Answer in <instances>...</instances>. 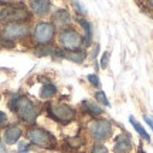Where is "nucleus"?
Masks as SVG:
<instances>
[{
    "label": "nucleus",
    "instance_id": "obj_1",
    "mask_svg": "<svg viewBox=\"0 0 153 153\" xmlns=\"http://www.w3.org/2000/svg\"><path fill=\"white\" fill-rule=\"evenodd\" d=\"M9 108L11 112L17 115V118L22 120L23 123L33 126L38 118V108L33 101L27 97H13L9 101Z\"/></svg>",
    "mask_w": 153,
    "mask_h": 153
},
{
    "label": "nucleus",
    "instance_id": "obj_2",
    "mask_svg": "<svg viewBox=\"0 0 153 153\" xmlns=\"http://www.w3.org/2000/svg\"><path fill=\"white\" fill-rule=\"evenodd\" d=\"M31 17V13L24 3H6L0 6V23H27Z\"/></svg>",
    "mask_w": 153,
    "mask_h": 153
},
{
    "label": "nucleus",
    "instance_id": "obj_3",
    "mask_svg": "<svg viewBox=\"0 0 153 153\" xmlns=\"http://www.w3.org/2000/svg\"><path fill=\"white\" fill-rule=\"evenodd\" d=\"M27 139L31 145L41 149H55L57 148V139L55 136L44 128L31 126L27 131Z\"/></svg>",
    "mask_w": 153,
    "mask_h": 153
},
{
    "label": "nucleus",
    "instance_id": "obj_4",
    "mask_svg": "<svg viewBox=\"0 0 153 153\" xmlns=\"http://www.w3.org/2000/svg\"><path fill=\"white\" fill-rule=\"evenodd\" d=\"M47 114L53 120L58 122V123H62V125L71 123L76 118V111L70 105L64 104V102L48 104L47 105Z\"/></svg>",
    "mask_w": 153,
    "mask_h": 153
},
{
    "label": "nucleus",
    "instance_id": "obj_5",
    "mask_svg": "<svg viewBox=\"0 0 153 153\" xmlns=\"http://www.w3.org/2000/svg\"><path fill=\"white\" fill-rule=\"evenodd\" d=\"M58 44L65 51L81 50L84 45V36L79 31H76L74 27L64 28V30H60L58 33Z\"/></svg>",
    "mask_w": 153,
    "mask_h": 153
},
{
    "label": "nucleus",
    "instance_id": "obj_6",
    "mask_svg": "<svg viewBox=\"0 0 153 153\" xmlns=\"http://www.w3.org/2000/svg\"><path fill=\"white\" fill-rule=\"evenodd\" d=\"M114 126L108 119H98L94 118V120L88 125V135L92 137L97 143L105 142L112 136Z\"/></svg>",
    "mask_w": 153,
    "mask_h": 153
},
{
    "label": "nucleus",
    "instance_id": "obj_7",
    "mask_svg": "<svg viewBox=\"0 0 153 153\" xmlns=\"http://www.w3.org/2000/svg\"><path fill=\"white\" fill-rule=\"evenodd\" d=\"M57 28L51 22H38L31 30L33 41L37 45H48L55 37Z\"/></svg>",
    "mask_w": 153,
    "mask_h": 153
},
{
    "label": "nucleus",
    "instance_id": "obj_8",
    "mask_svg": "<svg viewBox=\"0 0 153 153\" xmlns=\"http://www.w3.org/2000/svg\"><path fill=\"white\" fill-rule=\"evenodd\" d=\"M1 31H3L4 40L16 43L20 40H26L31 34V28L28 26V23H10V24H6L1 28Z\"/></svg>",
    "mask_w": 153,
    "mask_h": 153
},
{
    "label": "nucleus",
    "instance_id": "obj_9",
    "mask_svg": "<svg viewBox=\"0 0 153 153\" xmlns=\"http://www.w3.org/2000/svg\"><path fill=\"white\" fill-rule=\"evenodd\" d=\"M72 19L71 14L68 13V10L65 9H58L55 10L53 14H51V23L55 28H60V30H64V28H68L70 24H71Z\"/></svg>",
    "mask_w": 153,
    "mask_h": 153
},
{
    "label": "nucleus",
    "instance_id": "obj_10",
    "mask_svg": "<svg viewBox=\"0 0 153 153\" xmlns=\"http://www.w3.org/2000/svg\"><path fill=\"white\" fill-rule=\"evenodd\" d=\"M28 10L37 17H45L51 11L50 0H28Z\"/></svg>",
    "mask_w": 153,
    "mask_h": 153
},
{
    "label": "nucleus",
    "instance_id": "obj_11",
    "mask_svg": "<svg viewBox=\"0 0 153 153\" xmlns=\"http://www.w3.org/2000/svg\"><path fill=\"white\" fill-rule=\"evenodd\" d=\"M133 143L128 133H120L119 136L115 139L114 143V152L115 153H131Z\"/></svg>",
    "mask_w": 153,
    "mask_h": 153
},
{
    "label": "nucleus",
    "instance_id": "obj_12",
    "mask_svg": "<svg viewBox=\"0 0 153 153\" xmlns=\"http://www.w3.org/2000/svg\"><path fill=\"white\" fill-rule=\"evenodd\" d=\"M23 131L20 126L17 125H7L4 128V135H3V139H4L6 145H14V143L19 142V139L22 137Z\"/></svg>",
    "mask_w": 153,
    "mask_h": 153
},
{
    "label": "nucleus",
    "instance_id": "obj_13",
    "mask_svg": "<svg viewBox=\"0 0 153 153\" xmlns=\"http://www.w3.org/2000/svg\"><path fill=\"white\" fill-rule=\"evenodd\" d=\"M75 22L84 28V45L89 47L92 44V36H94L91 23L88 22L87 19H84V17H75Z\"/></svg>",
    "mask_w": 153,
    "mask_h": 153
},
{
    "label": "nucleus",
    "instance_id": "obj_14",
    "mask_svg": "<svg viewBox=\"0 0 153 153\" xmlns=\"http://www.w3.org/2000/svg\"><path fill=\"white\" fill-rule=\"evenodd\" d=\"M81 106H82V109H84V112L89 114L92 118H98V116H102L105 114V111L101 106H98L97 104H94L91 101H82Z\"/></svg>",
    "mask_w": 153,
    "mask_h": 153
},
{
    "label": "nucleus",
    "instance_id": "obj_15",
    "mask_svg": "<svg viewBox=\"0 0 153 153\" xmlns=\"http://www.w3.org/2000/svg\"><path fill=\"white\" fill-rule=\"evenodd\" d=\"M88 53L85 50H75V51H65L64 53V58L68 61H72L75 64H82L85 58H87Z\"/></svg>",
    "mask_w": 153,
    "mask_h": 153
},
{
    "label": "nucleus",
    "instance_id": "obj_16",
    "mask_svg": "<svg viewBox=\"0 0 153 153\" xmlns=\"http://www.w3.org/2000/svg\"><path fill=\"white\" fill-rule=\"evenodd\" d=\"M58 92V89L55 87L54 84H44L43 87H41V91H40V99H43V101H50V99H53L57 95Z\"/></svg>",
    "mask_w": 153,
    "mask_h": 153
},
{
    "label": "nucleus",
    "instance_id": "obj_17",
    "mask_svg": "<svg viewBox=\"0 0 153 153\" xmlns=\"http://www.w3.org/2000/svg\"><path fill=\"white\" fill-rule=\"evenodd\" d=\"M129 122H131V125L135 128V131H136L137 133H139V135H140V136L146 140V142H150V136H149V133L145 131V128H143V126L140 125V123H139V122H137L133 116H129Z\"/></svg>",
    "mask_w": 153,
    "mask_h": 153
},
{
    "label": "nucleus",
    "instance_id": "obj_18",
    "mask_svg": "<svg viewBox=\"0 0 153 153\" xmlns=\"http://www.w3.org/2000/svg\"><path fill=\"white\" fill-rule=\"evenodd\" d=\"M54 47H51V44L48 45H37L36 48L33 50V53L37 57H47V55H53L54 54Z\"/></svg>",
    "mask_w": 153,
    "mask_h": 153
},
{
    "label": "nucleus",
    "instance_id": "obj_19",
    "mask_svg": "<svg viewBox=\"0 0 153 153\" xmlns=\"http://www.w3.org/2000/svg\"><path fill=\"white\" fill-rule=\"evenodd\" d=\"M71 4H72V7H74V10H75V13H76V17H84L85 14H87V9L84 7V4H82L81 1L74 0Z\"/></svg>",
    "mask_w": 153,
    "mask_h": 153
},
{
    "label": "nucleus",
    "instance_id": "obj_20",
    "mask_svg": "<svg viewBox=\"0 0 153 153\" xmlns=\"http://www.w3.org/2000/svg\"><path fill=\"white\" fill-rule=\"evenodd\" d=\"M94 98H95V101L98 104H102L104 106H111V102L106 99V95H105L104 91H97L95 95H94Z\"/></svg>",
    "mask_w": 153,
    "mask_h": 153
},
{
    "label": "nucleus",
    "instance_id": "obj_21",
    "mask_svg": "<svg viewBox=\"0 0 153 153\" xmlns=\"http://www.w3.org/2000/svg\"><path fill=\"white\" fill-rule=\"evenodd\" d=\"M87 79L94 88H97V89L101 88V81H99V78L97 74H89V75H87Z\"/></svg>",
    "mask_w": 153,
    "mask_h": 153
},
{
    "label": "nucleus",
    "instance_id": "obj_22",
    "mask_svg": "<svg viewBox=\"0 0 153 153\" xmlns=\"http://www.w3.org/2000/svg\"><path fill=\"white\" fill-rule=\"evenodd\" d=\"M109 58H111V51L108 50V51H105L104 54H102V57H101V68H108V65H109Z\"/></svg>",
    "mask_w": 153,
    "mask_h": 153
},
{
    "label": "nucleus",
    "instance_id": "obj_23",
    "mask_svg": "<svg viewBox=\"0 0 153 153\" xmlns=\"http://www.w3.org/2000/svg\"><path fill=\"white\" fill-rule=\"evenodd\" d=\"M91 153H109V152H108L106 146H104L102 143H97V142H95V145H94L92 149H91Z\"/></svg>",
    "mask_w": 153,
    "mask_h": 153
},
{
    "label": "nucleus",
    "instance_id": "obj_24",
    "mask_svg": "<svg viewBox=\"0 0 153 153\" xmlns=\"http://www.w3.org/2000/svg\"><path fill=\"white\" fill-rule=\"evenodd\" d=\"M7 115L4 114V112H1V111H0V128H3V126H7Z\"/></svg>",
    "mask_w": 153,
    "mask_h": 153
},
{
    "label": "nucleus",
    "instance_id": "obj_25",
    "mask_svg": "<svg viewBox=\"0 0 153 153\" xmlns=\"http://www.w3.org/2000/svg\"><path fill=\"white\" fill-rule=\"evenodd\" d=\"M143 119H145V122H146V123H148V125L150 126V129H152V131H153V120L150 119L149 116H143Z\"/></svg>",
    "mask_w": 153,
    "mask_h": 153
},
{
    "label": "nucleus",
    "instance_id": "obj_26",
    "mask_svg": "<svg viewBox=\"0 0 153 153\" xmlns=\"http://www.w3.org/2000/svg\"><path fill=\"white\" fill-rule=\"evenodd\" d=\"M30 148V145L28 143H24V142H22V145H20V152H24V150H27V149Z\"/></svg>",
    "mask_w": 153,
    "mask_h": 153
},
{
    "label": "nucleus",
    "instance_id": "obj_27",
    "mask_svg": "<svg viewBox=\"0 0 153 153\" xmlns=\"http://www.w3.org/2000/svg\"><path fill=\"white\" fill-rule=\"evenodd\" d=\"M94 47H95V50L92 53V58H97V53L99 51V44H94Z\"/></svg>",
    "mask_w": 153,
    "mask_h": 153
},
{
    "label": "nucleus",
    "instance_id": "obj_28",
    "mask_svg": "<svg viewBox=\"0 0 153 153\" xmlns=\"http://www.w3.org/2000/svg\"><path fill=\"white\" fill-rule=\"evenodd\" d=\"M146 6L149 7V10L153 11V0H146Z\"/></svg>",
    "mask_w": 153,
    "mask_h": 153
},
{
    "label": "nucleus",
    "instance_id": "obj_29",
    "mask_svg": "<svg viewBox=\"0 0 153 153\" xmlns=\"http://www.w3.org/2000/svg\"><path fill=\"white\" fill-rule=\"evenodd\" d=\"M3 41H4V37H3V31H1V28H0V45L3 44Z\"/></svg>",
    "mask_w": 153,
    "mask_h": 153
},
{
    "label": "nucleus",
    "instance_id": "obj_30",
    "mask_svg": "<svg viewBox=\"0 0 153 153\" xmlns=\"http://www.w3.org/2000/svg\"><path fill=\"white\" fill-rule=\"evenodd\" d=\"M11 0H0V3H3V4H6V3H10Z\"/></svg>",
    "mask_w": 153,
    "mask_h": 153
},
{
    "label": "nucleus",
    "instance_id": "obj_31",
    "mask_svg": "<svg viewBox=\"0 0 153 153\" xmlns=\"http://www.w3.org/2000/svg\"><path fill=\"white\" fill-rule=\"evenodd\" d=\"M136 153H146V152H145V150H143L142 148H139V149H137V152H136Z\"/></svg>",
    "mask_w": 153,
    "mask_h": 153
},
{
    "label": "nucleus",
    "instance_id": "obj_32",
    "mask_svg": "<svg viewBox=\"0 0 153 153\" xmlns=\"http://www.w3.org/2000/svg\"><path fill=\"white\" fill-rule=\"evenodd\" d=\"M0 143H1V136H0Z\"/></svg>",
    "mask_w": 153,
    "mask_h": 153
},
{
    "label": "nucleus",
    "instance_id": "obj_33",
    "mask_svg": "<svg viewBox=\"0 0 153 153\" xmlns=\"http://www.w3.org/2000/svg\"><path fill=\"white\" fill-rule=\"evenodd\" d=\"M20 153H27V152H20Z\"/></svg>",
    "mask_w": 153,
    "mask_h": 153
}]
</instances>
